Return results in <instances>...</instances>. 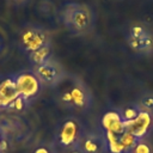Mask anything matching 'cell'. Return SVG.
I'll return each instance as SVG.
<instances>
[{
    "mask_svg": "<svg viewBox=\"0 0 153 153\" xmlns=\"http://www.w3.org/2000/svg\"><path fill=\"white\" fill-rule=\"evenodd\" d=\"M141 106L143 108V110L142 111H149L151 109H153V97H151V96H147V97H145L143 99H142V102H141Z\"/></svg>",
    "mask_w": 153,
    "mask_h": 153,
    "instance_id": "cell-18",
    "label": "cell"
},
{
    "mask_svg": "<svg viewBox=\"0 0 153 153\" xmlns=\"http://www.w3.org/2000/svg\"><path fill=\"white\" fill-rule=\"evenodd\" d=\"M133 153H151V148L143 142H137L133 148Z\"/></svg>",
    "mask_w": 153,
    "mask_h": 153,
    "instance_id": "cell-17",
    "label": "cell"
},
{
    "mask_svg": "<svg viewBox=\"0 0 153 153\" xmlns=\"http://www.w3.org/2000/svg\"><path fill=\"white\" fill-rule=\"evenodd\" d=\"M4 48H5V41H4V37L0 35V53L2 51Z\"/></svg>",
    "mask_w": 153,
    "mask_h": 153,
    "instance_id": "cell-21",
    "label": "cell"
},
{
    "mask_svg": "<svg viewBox=\"0 0 153 153\" xmlns=\"http://www.w3.org/2000/svg\"><path fill=\"white\" fill-rule=\"evenodd\" d=\"M35 153H49V151L47 148H44V147H39V148H37L35 151Z\"/></svg>",
    "mask_w": 153,
    "mask_h": 153,
    "instance_id": "cell-20",
    "label": "cell"
},
{
    "mask_svg": "<svg viewBox=\"0 0 153 153\" xmlns=\"http://www.w3.org/2000/svg\"><path fill=\"white\" fill-rule=\"evenodd\" d=\"M1 108H2V105H1V100H0V109H1Z\"/></svg>",
    "mask_w": 153,
    "mask_h": 153,
    "instance_id": "cell-24",
    "label": "cell"
},
{
    "mask_svg": "<svg viewBox=\"0 0 153 153\" xmlns=\"http://www.w3.org/2000/svg\"><path fill=\"white\" fill-rule=\"evenodd\" d=\"M2 139H4V136H2V131H1V130H0V141H1V140H2Z\"/></svg>",
    "mask_w": 153,
    "mask_h": 153,
    "instance_id": "cell-23",
    "label": "cell"
},
{
    "mask_svg": "<svg viewBox=\"0 0 153 153\" xmlns=\"http://www.w3.org/2000/svg\"><path fill=\"white\" fill-rule=\"evenodd\" d=\"M61 18L68 31L74 35H86L93 26L92 10L85 4H66L61 11Z\"/></svg>",
    "mask_w": 153,
    "mask_h": 153,
    "instance_id": "cell-1",
    "label": "cell"
},
{
    "mask_svg": "<svg viewBox=\"0 0 153 153\" xmlns=\"http://www.w3.org/2000/svg\"><path fill=\"white\" fill-rule=\"evenodd\" d=\"M50 55H51V45L47 44L37 50L29 53V60L35 67H37V66L47 62L48 60H50Z\"/></svg>",
    "mask_w": 153,
    "mask_h": 153,
    "instance_id": "cell-11",
    "label": "cell"
},
{
    "mask_svg": "<svg viewBox=\"0 0 153 153\" xmlns=\"http://www.w3.org/2000/svg\"><path fill=\"white\" fill-rule=\"evenodd\" d=\"M120 141L127 151L133 149L137 143V139L133 134H130L129 131H124L123 134H121L120 135Z\"/></svg>",
    "mask_w": 153,
    "mask_h": 153,
    "instance_id": "cell-13",
    "label": "cell"
},
{
    "mask_svg": "<svg viewBox=\"0 0 153 153\" xmlns=\"http://www.w3.org/2000/svg\"><path fill=\"white\" fill-rule=\"evenodd\" d=\"M0 153H1V152H0Z\"/></svg>",
    "mask_w": 153,
    "mask_h": 153,
    "instance_id": "cell-25",
    "label": "cell"
},
{
    "mask_svg": "<svg viewBox=\"0 0 153 153\" xmlns=\"http://www.w3.org/2000/svg\"><path fill=\"white\" fill-rule=\"evenodd\" d=\"M84 149H85V153H98L100 151L99 140L94 136L87 137L84 142Z\"/></svg>",
    "mask_w": 153,
    "mask_h": 153,
    "instance_id": "cell-14",
    "label": "cell"
},
{
    "mask_svg": "<svg viewBox=\"0 0 153 153\" xmlns=\"http://www.w3.org/2000/svg\"><path fill=\"white\" fill-rule=\"evenodd\" d=\"M26 99H24L23 97H20V96H18L6 109H8V110H12V111H22L24 108H25V104H26Z\"/></svg>",
    "mask_w": 153,
    "mask_h": 153,
    "instance_id": "cell-15",
    "label": "cell"
},
{
    "mask_svg": "<svg viewBox=\"0 0 153 153\" xmlns=\"http://www.w3.org/2000/svg\"><path fill=\"white\" fill-rule=\"evenodd\" d=\"M151 115L147 111H140L137 116L131 121H124V131H129L136 139L143 136L151 126Z\"/></svg>",
    "mask_w": 153,
    "mask_h": 153,
    "instance_id": "cell-6",
    "label": "cell"
},
{
    "mask_svg": "<svg viewBox=\"0 0 153 153\" xmlns=\"http://www.w3.org/2000/svg\"><path fill=\"white\" fill-rule=\"evenodd\" d=\"M14 2H24V1H26V0H13Z\"/></svg>",
    "mask_w": 153,
    "mask_h": 153,
    "instance_id": "cell-22",
    "label": "cell"
},
{
    "mask_svg": "<svg viewBox=\"0 0 153 153\" xmlns=\"http://www.w3.org/2000/svg\"><path fill=\"white\" fill-rule=\"evenodd\" d=\"M62 100L65 103L74 104L75 106L81 108L86 103V94L80 86H73L71 90L66 91L62 94Z\"/></svg>",
    "mask_w": 153,
    "mask_h": 153,
    "instance_id": "cell-9",
    "label": "cell"
},
{
    "mask_svg": "<svg viewBox=\"0 0 153 153\" xmlns=\"http://www.w3.org/2000/svg\"><path fill=\"white\" fill-rule=\"evenodd\" d=\"M17 92L20 97L29 100L30 98L35 97L41 87V82L35 75V73L30 72H23L19 74H16L13 76Z\"/></svg>",
    "mask_w": 153,
    "mask_h": 153,
    "instance_id": "cell-4",
    "label": "cell"
},
{
    "mask_svg": "<svg viewBox=\"0 0 153 153\" xmlns=\"http://www.w3.org/2000/svg\"><path fill=\"white\" fill-rule=\"evenodd\" d=\"M7 147H8L7 141H6L5 139H2V140L0 141V152H1V153H5V151L7 149Z\"/></svg>",
    "mask_w": 153,
    "mask_h": 153,
    "instance_id": "cell-19",
    "label": "cell"
},
{
    "mask_svg": "<svg viewBox=\"0 0 153 153\" xmlns=\"http://www.w3.org/2000/svg\"><path fill=\"white\" fill-rule=\"evenodd\" d=\"M33 73L37 76V79L39 80V82L45 84V85L56 84L61 79V75H62L61 67L51 59L48 60L47 62L35 67Z\"/></svg>",
    "mask_w": 153,
    "mask_h": 153,
    "instance_id": "cell-5",
    "label": "cell"
},
{
    "mask_svg": "<svg viewBox=\"0 0 153 153\" xmlns=\"http://www.w3.org/2000/svg\"><path fill=\"white\" fill-rule=\"evenodd\" d=\"M47 44H50V37L48 31L38 24H26L19 32V47L31 53Z\"/></svg>",
    "mask_w": 153,
    "mask_h": 153,
    "instance_id": "cell-2",
    "label": "cell"
},
{
    "mask_svg": "<svg viewBox=\"0 0 153 153\" xmlns=\"http://www.w3.org/2000/svg\"><path fill=\"white\" fill-rule=\"evenodd\" d=\"M139 112H140V111H137L135 108L129 106V108H127V109L124 110L123 115H121V116H122L123 121H131V120H134V118L137 116Z\"/></svg>",
    "mask_w": 153,
    "mask_h": 153,
    "instance_id": "cell-16",
    "label": "cell"
},
{
    "mask_svg": "<svg viewBox=\"0 0 153 153\" xmlns=\"http://www.w3.org/2000/svg\"><path fill=\"white\" fill-rule=\"evenodd\" d=\"M127 41L129 47L136 53L148 54L153 50V35L140 24L133 25L129 29Z\"/></svg>",
    "mask_w": 153,
    "mask_h": 153,
    "instance_id": "cell-3",
    "label": "cell"
},
{
    "mask_svg": "<svg viewBox=\"0 0 153 153\" xmlns=\"http://www.w3.org/2000/svg\"><path fill=\"white\" fill-rule=\"evenodd\" d=\"M102 124L106 131L116 134V135H121L126 130L124 129V121H123L122 116L115 111L106 112L102 118Z\"/></svg>",
    "mask_w": 153,
    "mask_h": 153,
    "instance_id": "cell-7",
    "label": "cell"
},
{
    "mask_svg": "<svg viewBox=\"0 0 153 153\" xmlns=\"http://www.w3.org/2000/svg\"><path fill=\"white\" fill-rule=\"evenodd\" d=\"M76 134H78L76 123L72 120L66 121L61 128V131H60V142L65 146H69L75 141Z\"/></svg>",
    "mask_w": 153,
    "mask_h": 153,
    "instance_id": "cell-10",
    "label": "cell"
},
{
    "mask_svg": "<svg viewBox=\"0 0 153 153\" xmlns=\"http://www.w3.org/2000/svg\"><path fill=\"white\" fill-rule=\"evenodd\" d=\"M106 141H108L109 149L111 153H124L127 151L120 141V135L106 131Z\"/></svg>",
    "mask_w": 153,
    "mask_h": 153,
    "instance_id": "cell-12",
    "label": "cell"
},
{
    "mask_svg": "<svg viewBox=\"0 0 153 153\" xmlns=\"http://www.w3.org/2000/svg\"><path fill=\"white\" fill-rule=\"evenodd\" d=\"M18 96L13 76H8L0 82V100L2 108L6 109Z\"/></svg>",
    "mask_w": 153,
    "mask_h": 153,
    "instance_id": "cell-8",
    "label": "cell"
}]
</instances>
